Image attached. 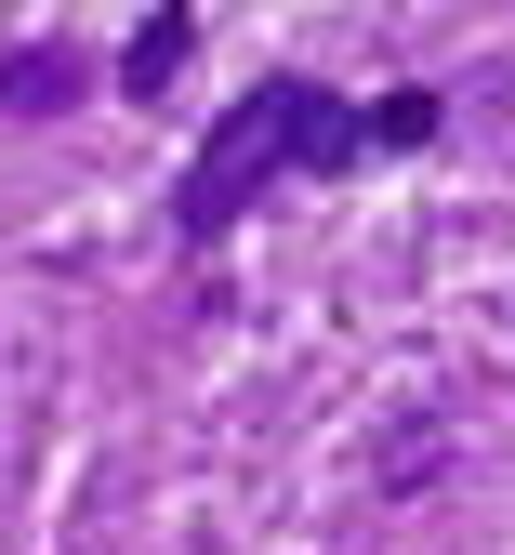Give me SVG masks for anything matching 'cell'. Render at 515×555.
<instances>
[{
    "instance_id": "1",
    "label": "cell",
    "mask_w": 515,
    "mask_h": 555,
    "mask_svg": "<svg viewBox=\"0 0 515 555\" xmlns=\"http://www.w3.org/2000/svg\"><path fill=\"white\" fill-rule=\"evenodd\" d=\"M357 159H371V106L357 93H331L318 66H252V93L211 106V132L172 172V238L211 264L278 185H344Z\"/></svg>"
},
{
    "instance_id": "2",
    "label": "cell",
    "mask_w": 515,
    "mask_h": 555,
    "mask_svg": "<svg viewBox=\"0 0 515 555\" xmlns=\"http://www.w3.org/2000/svg\"><path fill=\"white\" fill-rule=\"evenodd\" d=\"M106 93V53L93 40H66V27H40V40H0V119H80Z\"/></svg>"
},
{
    "instance_id": "3",
    "label": "cell",
    "mask_w": 515,
    "mask_h": 555,
    "mask_svg": "<svg viewBox=\"0 0 515 555\" xmlns=\"http://www.w3.org/2000/svg\"><path fill=\"white\" fill-rule=\"evenodd\" d=\"M185 66H198V0H145V27L106 53V93L119 106H172Z\"/></svg>"
},
{
    "instance_id": "4",
    "label": "cell",
    "mask_w": 515,
    "mask_h": 555,
    "mask_svg": "<svg viewBox=\"0 0 515 555\" xmlns=\"http://www.w3.org/2000/svg\"><path fill=\"white\" fill-rule=\"evenodd\" d=\"M436 132H450V80H397V93H371V159H423Z\"/></svg>"
},
{
    "instance_id": "5",
    "label": "cell",
    "mask_w": 515,
    "mask_h": 555,
    "mask_svg": "<svg viewBox=\"0 0 515 555\" xmlns=\"http://www.w3.org/2000/svg\"><path fill=\"white\" fill-rule=\"evenodd\" d=\"M436 463H450V437H436V424H410V437L384 450V503H423V490H436Z\"/></svg>"
}]
</instances>
